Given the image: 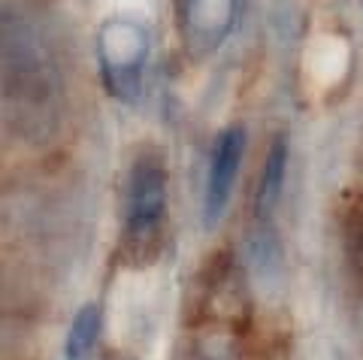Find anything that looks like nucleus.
Instances as JSON below:
<instances>
[{
	"label": "nucleus",
	"instance_id": "nucleus-1",
	"mask_svg": "<svg viewBox=\"0 0 363 360\" xmlns=\"http://www.w3.org/2000/svg\"><path fill=\"white\" fill-rule=\"evenodd\" d=\"M58 70L33 21L4 6V103L21 130L52 128L58 112Z\"/></svg>",
	"mask_w": 363,
	"mask_h": 360
},
{
	"label": "nucleus",
	"instance_id": "nucleus-2",
	"mask_svg": "<svg viewBox=\"0 0 363 360\" xmlns=\"http://www.w3.org/2000/svg\"><path fill=\"white\" fill-rule=\"evenodd\" d=\"M167 215V164L161 152H140L130 167L124 206V254L130 264H149L161 242Z\"/></svg>",
	"mask_w": 363,
	"mask_h": 360
},
{
	"label": "nucleus",
	"instance_id": "nucleus-3",
	"mask_svg": "<svg viewBox=\"0 0 363 360\" xmlns=\"http://www.w3.org/2000/svg\"><path fill=\"white\" fill-rule=\"evenodd\" d=\"M94 52L106 94L116 97L118 103L133 106L143 97V73L152 52L145 25L124 16L106 18L97 30Z\"/></svg>",
	"mask_w": 363,
	"mask_h": 360
},
{
	"label": "nucleus",
	"instance_id": "nucleus-4",
	"mask_svg": "<svg viewBox=\"0 0 363 360\" xmlns=\"http://www.w3.org/2000/svg\"><path fill=\"white\" fill-rule=\"evenodd\" d=\"M240 16V0H179V40L188 58L203 61L215 55Z\"/></svg>",
	"mask_w": 363,
	"mask_h": 360
},
{
	"label": "nucleus",
	"instance_id": "nucleus-5",
	"mask_svg": "<svg viewBox=\"0 0 363 360\" xmlns=\"http://www.w3.org/2000/svg\"><path fill=\"white\" fill-rule=\"evenodd\" d=\"M245 154V130L230 125L218 130L209 149V170L203 185V227H215L221 221L227 203L233 194V182L240 176V164Z\"/></svg>",
	"mask_w": 363,
	"mask_h": 360
},
{
	"label": "nucleus",
	"instance_id": "nucleus-6",
	"mask_svg": "<svg viewBox=\"0 0 363 360\" xmlns=\"http://www.w3.org/2000/svg\"><path fill=\"white\" fill-rule=\"evenodd\" d=\"M285 173H288V137L279 133V137L269 142L264 170H260V179H257L255 194H252V218H255L252 236H267L269 233L272 215H276L279 200H281Z\"/></svg>",
	"mask_w": 363,
	"mask_h": 360
},
{
	"label": "nucleus",
	"instance_id": "nucleus-7",
	"mask_svg": "<svg viewBox=\"0 0 363 360\" xmlns=\"http://www.w3.org/2000/svg\"><path fill=\"white\" fill-rule=\"evenodd\" d=\"M100 324H104V312H100L97 303H88V306L79 309L64 342V360H88L97 345Z\"/></svg>",
	"mask_w": 363,
	"mask_h": 360
},
{
	"label": "nucleus",
	"instance_id": "nucleus-8",
	"mask_svg": "<svg viewBox=\"0 0 363 360\" xmlns=\"http://www.w3.org/2000/svg\"><path fill=\"white\" fill-rule=\"evenodd\" d=\"M342 249L348 273L363 291V197H351L342 209Z\"/></svg>",
	"mask_w": 363,
	"mask_h": 360
},
{
	"label": "nucleus",
	"instance_id": "nucleus-9",
	"mask_svg": "<svg viewBox=\"0 0 363 360\" xmlns=\"http://www.w3.org/2000/svg\"><path fill=\"white\" fill-rule=\"evenodd\" d=\"M203 360H215V357H203Z\"/></svg>",
	"mask_w": 363,
	"mask_h": 360
}]
</instances>
